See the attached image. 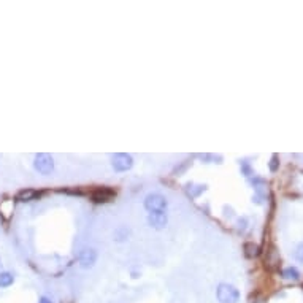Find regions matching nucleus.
<instances>
[{"instance_id": "f257e3e1", "label": "nucleus", "mask_w": 303, "mask_h": 303, "mask_svg": "<svg viewBox=\"0 0 303 303\" xmlns=\"http://www.w3.org/2000/svg\"><path fill=\"white\" fill-rule=\"evenodd\" d=\"M216 298L219 303H238L240 292L235 286L227 284V283H221L216 289Z\"/></svg>"}, {"instance_id": "f03ea898", "label": "nucleus", "mask_w": 303, "mask_h": 303, "mask_svg": "<svg viewBox=\"0 0 303 303\" xmlns=\"http://www.w3.org/2000/svg\"><path fill=\"white\" fill-rule=\"evenodd\" d=\"M167 199L161 194H149L144 199V208H146L149 213H159V211H165L167 210Z\"/></svg>"}, {"instance_id": "7ed1b4c3", "label": "nucleus", "mask_w": 303, "mask_h": 303, "mask_svg": "<svg viewBox=\"0 0 303 303\" xmlns=\"http://www.w3.org/2000/svg\"><path fill=\"white\" fill-rule=\"evenodd\" d=\"M33 167H35V170L40 172L42 175H48V173H51V172H53V168H54V161H53V157H51L50 154L40 153V154L35 156Z\"/></svg>"}, {"instance_id": "20e7f679", "label": "nucleus", "mask_w": 303, "mask_h": 303, "mask_svg": "<svg viewBox=\"0 0 303 303\" xmlns=\"http://www.w3.org/2000/svg\"><path fill=\"white\" fill-rule=\"evenodd\" d=\"M111 164H113V168L116 172H127L133 165V159H132L130 154L118 153V154L111 156Z\"/></svg>"}, {"instance_id": "39448f33", "label": "nucleus", "mask_w": 303, "mask_h": 303, "mask_svg": "<svg viewBox=\"0 0 303 303\" xmlns=\"http://www.w3.org/2000/svg\"><path fill=\"white\" fill-rule=\"evenodd\" d=\"M78 260L83 269H89V267H92L97 260V252L94 249H83L78 256Z\"/></svg>"}, {"instance_id": "423d86ee", "label": "nucleus", "mask_w": 303, "mask_h": 303, "mask_svg": "<svg viewBox=\"0 0 303 303\" xmlns=\"http://www.w3.org/2000/svg\"><path fill=\"white\" fill-rule=\"evenodd\" d=\"M116 196V192L113 189H108V187H100L92 192V200L95 203H105L108 200H111Z\"/></svg>"}, {"instance_id": "0eeeda50", "label": "nucleus", "mask_w": 303, "mask_h": 303, "mask_svg": "<svg viewBox=\"0 0 303 303\" xmlns=\"http://www.w3.org/2000/svg\"><path fill=\"white\" fill-rule=\"evenodd\" d=\"M167 214H165V211H159V213H149V216H148V222H149V225L151 227H154V229H157V230H161V229H164L165 225H167Z\"/></svg>"}, {"instance_id": "6e6552de", "label": "nucleus", "mask_w": 303, "mask_h": 303, "mask_svg": "<svg viewBox=\"0 0 303 303\" xmlns=\"http://www.w3.org/2000/svg\"><path fill=\"white\" fill-rule=\"evenodd\" d=\"M37 196H39V192H37V191H33V189H24V191H21V192L18 194L16 199L21 200V202H27V200L35 199Z\"/></svg>"}, {"instance_id": "1a4fd4ad", "label": "nucleus", "mask_w": 303, "mask_h": 303, "mask_svg": "<svg viewBox=\"0 0 303 303\" xmlns=\"http://www.w3.org/2000/svg\"><path fill=\"white\" fill-rule=\"evenodd\" d=\"M15 281V276L10 272H2L0 273V287H10Z\"/></svg>"}, {"instance_id": "9d476101", "label": "nucleus", "mask_w": 303, "mask_h": 303, "mask_svg": "<svg viewBox=\"0 0 303 303\" xmlns=\"http://www.w3.org/2000/svg\"><path fill=\"white\" fill-rule=\"evenodd\" d=\"M245 254H246V257H257L259 254H260V248L257 245H254V243H246L245 245Z\"/></svg>"}, {"instance_id": "9b49d317", "label": "nucleus", "mask_w": 303, "mask_h": 303, "mask_svg": "<svg viewBox=\"0 0 303 303\" xmlns=\"http://www.w3.org/2000/svg\"><path fill=\"white\" fill-rule=\"evenodd\" d=\"M281 275H283L284 280H298V276H300L298 270L294 269V267H289V269H284Z\"/></svg>"}, {"instance_id": "f8f14e48", "label": "nucleus", "mask_w": 303, "mask_h": 303, "mask_svg": "<svg viewBox=\"0 0 303 303\" xmlns=\"http://www.w3.org/2000/svg\"><path fill=\"white\" fill-rule=\"evenodd\" d=\"M295 259H297L298 262H301V263H303V243H301V245H298V246H297V249H295Z\"/></svg>"}, {"instance_id": "ddd939ff", "label": "nucleus", "mask_w": 303, "mask_h": 303, "mask_svg": "<svg viewBox=\"0 0 303 303\" xmlns=\"http://www.w3.org/2000/svg\"><path fill=\"white\" fill-rule=\"evenodd\" d=\"M270 168L275 172L276 170V156H273V159H272V165H270Z\"/></svg>"}, {"instance_id": "4468645a", "label": "nucleus", "mask_w": 303, "mask_h": 303, "mask_svg": "<svg viewBox=\"0 0 303 303\" xmlns=\"http://www.w3.org/2000/svg\"><path fill=\"white\" fill-rule=\"evenodd\" d=\"M39 303H53V301H51L50 298H46V297H42Z\"/></svg>"}]
</instances>
